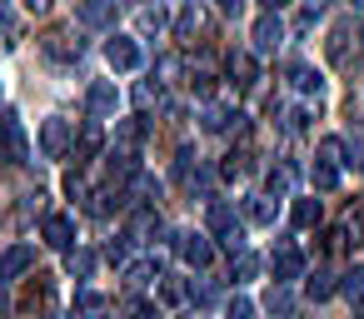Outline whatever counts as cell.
Segmentation results:
<instances>
[{"instance_id": "16", "label": "cell", "mask_w": 364, "mask_h": 319, "mask_svg": "<svg viewBox=\"0 0 364 319\" xmlns=\"http://www.w3.org/2000/svg\"><path fill=\"white\" fill-rule=\"evenodd\" d=\"M100 150H105V125H100V120H85L80 135H75V160H90V155H100Z\"/></svg>"}, {"instance_id": "15", "label": "cell", "mask_w": 364, "mask_h": 319, "mask_svg": "<svg viewBox=\"0 0 364 319\" xmlns=\"http://www.w3.org/2000/svg\"><path fill=\"white\" fill-rule=\"evenodd\" d=\"M120 279L130 284V289H145L150 279H160V259L150 254V259H125L120 264Z\"/></svg>"}, {"instance_id": "43", "label": "cell", "mask_w": 364, "mask_h": 319, "mask_svg": "<svg viewBox=\"0 0 364 319\" xmlns=\"http://www.w3.org/2000/svg\"><path fill=\"white\" fill-rule=\"evenodd\" d=\"M105 259H110V264H125L130 254H125V244H120V239H110V244H105Z\"/></svg>"}, {"instance_id": "52", "label": "cell", "mask_w": 364, "mask_h": 319, "mask_svg": "<svg viewBox=\"0 0 364 319\" xmlns=\"http://www.w3.org/2000/svg\"><path fill=\"white\" fill-rule=\"evenodd\" d=\"M349 6H354V11H359V6H364V0H349Z\"/></svg>"}, {"instance_id": "17", "label": "cell", "mask_w": 364, "mask_h": 319, "mask_svg": "<svg viewBox=\"0 0 364 319\" xmlns=\"http://www.w3.org/2000/svg\"><path fill=\"white\" fill-rule=\"evenodd\" d=\"M240 210H245L250 225H274V215H279V195H250Z\"/></svg>"}, {"instance_id": "40", "label": "cell", "mask_w": 364, "mask_h": 319, "mask_svg": "<svg viewBox=\"0 0 364 319\" xmlns=\"http://www.w3.org/2000/svg\"><path fill=\"white\" fill-rule=\"evenodd\" d=\"M190 90H195L200 100H210V95H215V75H195V80H190Z\"/></svg>"}, {"instance_id": "33", "label": "cell", "mask_w": 364, "mask_h": 319, "mask_svg": "<svg viewBox=\"0 0 364 319\" xmlns=\"http://www.w3.org/2000/svg\"><path fill=\"white\" fill-rule=\"evenodd\" d=\"M339 294H349V299H364V264L344 269V279H339Z\"/></svg>"}, {"instance_id": "11", "label": "cell", "mask_w": 364, "mask_h": 319, "mask_svg": "<svg viewBox=\"0 0 364 319\" xmlns=\"http://www.w3.org/2000/svg\"><path fill=\"white\" fill-rule=\"evenodd\" d=\"M75 21L90 26V31L115 26V0H80V6H75Z\"/></svg>"}, {"instance_id": "25", "label": "cell", "mask_w": 364, "mask_h": 319, "mask_svg": "<svg viewBox=\"0 0 364 319\" xmlns=\"http://www.w3.org/2000/svg\"><path fill=\"white\" fill-rule=\"evenodd\" d=\"M309 180H314V190H339V165H329V160H314Z\"/></svg>"}, {"instance_id": "53", "label": "cell", "mask_w": 364, "mask_h": 319, "mask_svg": "<svg viewBox=\"0 0 364 319\" xmlns=\"http://www.w3.org/2000/svg\"><path fill=\"white\" fill-rule=\"evenodd\" d=\"M359 319H364V299H359Z\"/></svg>"}, {"instance_id": "31", "label": "cell", "mask_w": 364, "mask_h": 319, "mask_svg": "<svg viewBox=\"0 0 364 319\" xmlns=\"http://www.w3.org/2000/svg\"><path fill=\"white\" fill-rule=\"evenodd\" d=\"M230 274L245 284V279H255V274H259V259H255L250 249H240V254H235V264H230Z\"/></svg>"}, {"instance_id": "46", "label": "cell", "mask_w": 364, "mask_h": 319, "mask_svg": "<svg viewBox=\"0 0 364 319\" xmlns=\"http://www.w3.org/2000/svg\"><path fill=\"white\" fill-rule=\"evenodd\" d=\"M130 319H160V309H155V304H135V314H130Z\"/></svg>"}, {"instance_id": "42", "label": "cell", "mask_w": 364, "mask_h": 319, "mask_svg": "<svg viewBox=\"0 0 364 319\" xmlns=\"http://www.w3.org/2000/svg\"><path fill=\"white\" fill-rule=\"evenodd\" d=\"M284 130H294V135H299V130H309V110H289V120H284Z\"/></svg>"}, {"instance_id": "12", "label": "cell", "mask_w": 364, "mask_h": 319, "mask_svg": "<svg viewBox=\"0 0 364 319\" xmlns=\"http://www.w3.org/2000/svg\"><path fill=\"white\" fill-rule=\"evenodd\" d=\"M155 234H160V215H155L150 205H145V210H135V215H130V225H125V239H130V244H150Z\"/></svg>"}, {"instance_id": "10", "label": "cell", "mask_w": 364, "mask_h": 319, "mask_svg": "<svg viewBox=\"0 0 364 319\" xmlns=\"http://www.w3.org/2000/svg\"><path fill=\"white\" fill-rule=\"evenodd\" d=\"M41 50H46L50 60H80L85 40H80V36H70V31H50V36L41 40Z\"/></svg>"}, {"instance_id": "39", "label": "cell", "mask_w": 364, "mask_h": 319, "mask_svg": "<svg viewBox=\"0 0 364 319\" xmlns=\"http://www.w3.org/2000/svg\"><path fill=\"white\" fill-rule=\"evenodd\" d=\"M344 239H349V229H344V225H339V229H329V234H324V254H339V249H344Z\"/></svg>"}, {"instance_id": "22", "label": "cell", "mask_w": 364, "mask_h": 319, "mask_svg": "<svg viewBox=\"0 0 364 319\" xmlns=\"http://www.w3.org/2000/svg\"><path fill=\"white\" fill-rule=\"evenodd\" d=\"M289 85L299 90V95H319V70H309V65H289Z\"/></svg>"}, {"instance_id": "21", "label": "cell", "mask_w": 364, "mask_h": 319, "mask_svg": "<svg viewBox=\"0 0 364 319\" xmlns=\"http://www.w3.org/2000/svg\"><path fill=\"white\" fill-rule=\"evenodd\" d=\"M135 26H140V36H160L165 31V6H140V16H135Z\"/></svg>"}, {"instance_id": "34", "label": "cell", "mask_w": 364, "mask_h": 319, "mask_svg": "<svg viewBox=\"0 0 364 319\" xmlns=\"http://www.w3.org/2000/svg\"><path fill=\"white\" fill-rule=\"evenodd\" d=\"M289 185H294V165H279V170H269V180H264L269 195H284Z\"/></svg>"}, {"instance_id": "27", "label": "cell", "mask_w": 364, "mask_h": 319, "mask_svg": "<svg viewBox=\"0 0 364 319\" xmlns=\"http://www.w3.org/2000/svg\"><path fill=\"white\" fill-rule=\"evenodd\" d=\"M195 31H200V11H195V0H190V6L175 16V40H190Z\"/></svg>"}, {"instance_id": "19", "label": "cell", "mask_w": 364, "mask_h": 319, "mask_svg": "<svg viewBox=\"0 0 364 319\" xmlns=\"http://www.w3.org/2000/svg\"><path fill=\"white\" fill-rule=\"evenodd\" d=\"M145 130H150V125H145V120H140V115H135V120H115V145H120V150H130V155H135V150H140V145H145Z\"/></svg>"}, {"instance_id": "24", "label": "cell", "mask_w": 364, "mask_h": 319, "mask_svg": "<svg viewBox=\"0 0 364 319\" xmlns=\"http://www.w3.org/2000/svg\"><path fill=\"white\" fill-rule=\"evenodd\" d=\"M65 269H70L75 279H90V269H95V254L75 244V249H65Z\"/></svg>"}, {"instance_id": "48", "label": "cell", "mask_w": 364, "mask_h": 319, "mask_svg": "<svg viewBox=\"0 0 364 319\" xmlns=\"http://www.w3.org/2000/svg\"><path fill=\"white\" fill-rule=\"evenodd\" d=\"M21 6H26V11H36V16H46V11H50V0H21Z\"/></svg>"}, {"instance_id": "29", "label": "cell", "mask_w": 364, "mask_h": 319, "mask_svg": "<svg viewBox=\"0 0 364 319\" xmlns=\"http://www.w3.org/2000/svg\"><path fill=\"white\" fill-rule=\"evenodd\" d=\"M344 155H349V150H344L339 135H324V140H319V160H329V165H349Z\"/></svg>"}, {"instance_id": "20", "label": "cell", "mask_w": 364, "mask_h": 319, "mask_svg": "<svg viewBox=\"0 0 364 319\" xmlns=\"http://www.w3.org/2000/svg\"><path fill=\"white\" fill-rule=\"evenodd\" d=\"M230 80H235V85H255V80H259V65H255L250 50H235V55H230Z\"/></svg>"}, {"instance_id": "13", "label": "cell", "mask_w": 364, "mask_h": 319, "mask_svg": "<svg viewBox=\"0 0 364 319\" xmlns=\"http://www.w3.org/2000/svg\"><path fill=\"white\" fill-rule=\"evenodd\" d=\"M46 244L50 249H75V220L70 215H46Z\"/></svg>"}, {"instance_id": "6", "label": "cell", "mask_w": 364, "mask_h": 319, "mask_svg": "<svg viewBox=\"0 0 364 319\" xmlns=\"http://www.w3.org/2000/svg\"><path fill=\"white\" fill-rule=\"evenodd\" d=\"M255 55H274L279 50V40H284V26H279V11H264L259 21H255Z\"/></svg>"}, {"instance_id": "7", "label": "cell", "mask_w": 364, "mask_h": 319, "mask_svg": "<svg viewBox=\"0 0 364 319\" xmlns=\"http://www.w3.org/2000/svg\"><path fill=\"white\" fill-rule=\"evenodd\" d=\"M85 105H90L95 120H110V115L120 110V90H115V80H95V85L85 90Z\"/></svg>"}, {"instance_id": "37", "label": "cell", "mask_w": 364, "mask_h": 319, "mask_svg": "<svg viewBox=\"0 0 364 319\" xmlns=\"http://www.w3.org/2000/svg\"><path fill=\"white\" fill-rule=\"evenodd\" d=\"M135 105H140V110L160 105V85H135Z\"/></svg>"}, {"instance_id": "49", "label": "cell", "mask_w": 364, "mask_h": 319, "mask_svg": "<svg viewBox=\"0 0 364 319\" xmlns=\"http://www.w3.org/2000/svg\"><path fill=\"white\" fill-rule=\"evenodd\" d=\"M259 6H264V11H284V6H289V0H259Z\"/></svg>"}, {"instance_id": "1", "label": "cell", "mask_w": 364, "mask_h": 319, "mask_svg": "<svg viewBox=\"0 0 364 319\" xmlns=\"http://www.w3.org/2000/svg\"><path fill=\"white\" fill-rule=\"evenodd\" d=\"M359 55H364V31H359V21H339V26L329 31V40H324V60H329L334 70H354Z\"/></svg>"}, {"instance_id": "30", "label": "cell", "mask_w": 364, "mask_h": 319, "mask_svg": "<svg viewBox=\"0 0 364 319\" xmlns=\"http://www.w3.org/2000/svg\"><path fill=\"white\" fill-rule=\"evenodd\" d=\"M319 225V200H294V229Z\"/></svg>"}, {"instance_id": "2", "label": "cell", "mask_w": 364, "mask_h": 319, "mask_svg": "<svg viewBox=\"0 0 364 319\" xmlns=\"http://www.w3.org/2000/svg\"><path fill=\"white\" fill-rule=\"evenodd\" d=\"M205 229L230 249V254H240L245 249V225H240V215L225 205V200H210V215H205Z\"/></svg>"}, {"instance_id": "54", "label": "cell", "mask_w": 364, "mask_h": 319, "mask_svg": "<svg viewBox=\"0 0 364 319\" xmlns=\"http://www.w3.org/2000/svg\"><path fill=\"white\" fill-rule=\"evenodd\" d=\"M185 319H200V314H185Z\"/></svg>"}, {"instance_id": "28", "label": "cell", "mask_w": 364, "mask_h": 319, "mask_svg": "<svg viewBox=\"0 0 364 319\" xmlns=\"http://www.w3.org/2000/svg\"><path fill=\"white\" fill-rule=\"evenodd\" d=\"M185 299L200 309V304H210V299H215V284H210L205 274H200V279H185Z\"/></svg>"}, {"instance_id": "14", "label": "cell", "mask_w": 364, "mask_h": 319, "mask_svg": "<svg viewBox=\"0 0 364 319\" xmlns=\"http://www.w3.org/2000/svg\"><path fill=\"white\" fill-rule=\"evenodd\" d=\"M31 264H36V249H31V244H11L6 254H0V279L11 284V279H21Z\"/></svg>"}, {"instance_id": "18", "label": "cell", "mask_w": 364, "mask_h": 319, "mask_svg": "<svg viewBox=\"0 0 364 319\" xmlns=\"http://www.w3.org/2000/svg\"><path fill=\"white\" fill-rule=\"evenodd\" d=\"M299 274H304V254H299L294 244H279V249H274V279L289 284V279H299Z\"/></svg>"}, {"instance_id": "47", "label": "cell", "mask_w": 364, "mask_h": 319, "mask_svg": "<svg viewBox=\"0 0 364 319\" xmlns=\"http://www.w3.org/2000/svg\"><path fill=\"white\" fill-rule=\"evenodd\" d=\"M349 115H354V120H364V90H359V95H349Z\"/></svg>"}, {"instance_id": "38", "label": "cell", "mask_w": 364, "mask_h": 319, "mask_svg": "<svg viewBox=\"0 0 364 319\" xmlns=\"http://www.w3.org/2000/svg\"><path fill=\"white\" fill-rule=\"evenodd\" d=\"M135 195H140V200H160V185H155L150 175H135Z\"/></svg>"}, {"instance_id": "8", "label": "cell", "mask_w": 364, "mask_h": 319, "mask_svg": "<svg viewBox=\"0 0 364 319\" xmlns=\"http://www.w3.org/2000/svg\"><path fill=\"white\" fill-rule=\"evenodd\" d=\"M200 120H205V130H210V135H225V130H245V115H240L235 105H225V100H210Z\"/></svg>"}, {"instance_id": "51", "label": "cell", "mask_w": 364, "mask_h": 319, "mask_svg": "<svg viewBox=\"0 0 364 319\" xmlns=\"http://www.w3.org/2000/svg\"><path fill=\"white\" fill-rule=\"evenodd\" d=\"M0 304H6V279H0Z\"/></svg>"}, {"instance_id": "41", "label": "cell", "mask_w": 364, "mask_h": 319, "mask_svg": "<svg viewBox=\"0 0 364 319\" xmlns=\"http://www.w3.org/2000/svg\"><path fill=\"white\" fill-rule=\"evenodd\" d=\"M160 294H165V304H180V299H185V284H180V279H165Z\"/></svg>"}, {"instance_id": "50", "label": "cell", "mask_w": 364, "mask_h": 319, "mask_svg": "<svg viewBox=\"0 0 364 319\" xmlns=\"http://www.w3.org/2000/svg\"><path fill=\"white\" fill-rule=\"evenodd\" d=\"M304 6H309V11H314V16H319V11H324V6H329V0H304Z\"/></svg>"}, {"instance_id": "5", "label": "cell", "mask_w": 364, "mask_h": 319, "mask_svg": "<svg viewBox=\"0 0 364 319\" xmlns=\"http://www.w3.org/2000/svg\"><path fill=\"white\" fill-rule=\"evenodd\" d=\"M175 254H180L185 264L205 269V264L215 259V244H210V234H205V229H175Z\"/></svg>"}, {"instance_id": "4", "label": "cell", "mask_w": 364, "mask_h": 319, "mask_svg": "<svg viewBox=\"0 0 364 319\" xmlns=\"http://www.w3.org/2000/svg\"><path fill=\"white\" fill-rule=\"evenodd\" d=\"M41 150H46L50 160H65V155L75 150V130H70L65 115H50V120L41 125Z\"/></svg>"}, {"instance_id": "3", "label": "cell", "mask_w": 364, "mask_h": 319, "mask_svg": "<svg viewBox=\"0 0 364 319\" xmlns=\"http://www.w3.org/2000/svg\"><path fill=\"white\" fill-rule=\"evenodd\" d=\"M0 145H6V160H16V165L31 160V140H26V125L16 110H0Z\"/></svg>"}, {"instance_id": "32", "label": "cell", "mask_w": 364, "mask_h": 319, "mask_svg": "<svg viewBox=\"0 0 364 319\" xmlns=\"http://www.w3.org/2000/svg\"><path fill=\"white\" fill-rule=\"evenodd\" d=\"M264 309H269V314H289V309H294V299H289V289H284L279 279H274V289L264 294Z\"/></svg>"}, {"instance_id": "26", "label": "cell", "mask_w": 364, "mask_h": 319, "mask_svg": "<svg viewBox=\"0 0 364 319\" xmlns=\"http://www.w3.org/2000/svg\"><path fill=\"white\" fill-rule=\"evenodd\" d=\"M75 314H85V319H100V314H105V294H95V289H80V294H75Z\"/></svg>"}, {"instance_id": "44", "label": "cell", "mask_w": 364, "mask_h": 319, "mask_svg": "<svg viewBox=\"0 0 364 319\" xmlns=\"http://www.w3.org/2000/svg\"><path fill=\"white\" fill-rule=\"evenodd\" d=\"M65 195H75V200H80V195H85V180H80V175H65Z\"/></svg>"}, {"instance_id": "36", "label": "cell", "mask_w": 364, "mask_h": 319, "mask_svg": "<svg viewBox=\"0 0 364 319\" xmlns=\"http://www.w3.org/2000/svg\"><path fill=\"white\" fill-rule=\"evenodd\" d=\"M0 36H21V21L11 11V0H0Z\"/></svg>"}, {"instance_id": "9", "label": "cell", "mask_w": 364, "mask_h": 319, "mask_svg": "<svg viewBox=\"0 0 364 319\" xmlns=\"http://www.w3.org/2000/svg\"><path fill=\"white\" fill-rule=\"evenodd\" d=\"M105 60H110V70H140V65H145V55H140V45H135L130 36H115V40L105 45Z\"/></svg>"}, {"instance_id": "45", "label": "cell", "mask_w": 364, "mask_h": 319, "mask_svg": "<svg viewBox=\"0 0 364 319\" xmlns=\"http://www.w3.org/2000/svg\"><path fill=\"white\" fill-rule=\"evenodd\" d=\"M215 6H220V16H240V11H245V0H215Z\"/></svg>"}, {"instance_id": "23", "label": "cell", "mask_w": 364, "mask_h": 319, "mask_svg": "<svg viewBox=\"0 0 364 319\" xmlns=\"http://www.w3.org/2000/svg\"><path fill=\"white\" fill-rule=\"evenodd\" d=\"M334 289H339V284H334V274H329V269H314V274H309V284H304V294H309L314 304H324Z\"/></svg>"}, {"instance_id": "35", "label": "cell", "mask_w": 364, "mask_h": 319, "mask_svg": "<svg viewBox=\"0 0 364 319\" xmlns=\"http://www.w3.org/2000/svg\"><path fill=\"white\" fill-rule=\"evenodd\" d=\"M225 319H255V304H250L245 294H235V299L225 304Z\"/></svg>"}]
</instances>
